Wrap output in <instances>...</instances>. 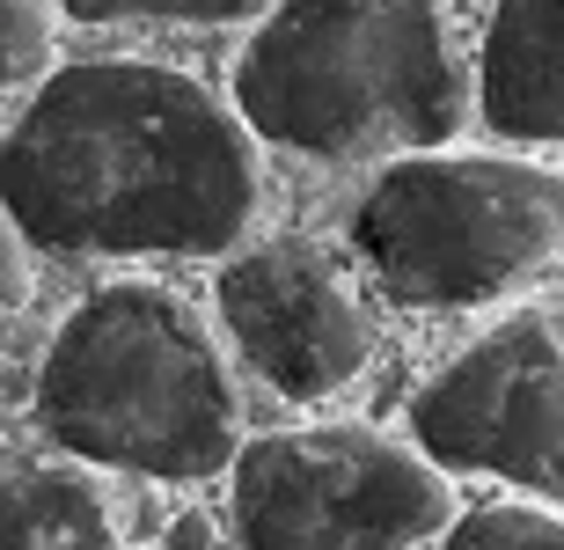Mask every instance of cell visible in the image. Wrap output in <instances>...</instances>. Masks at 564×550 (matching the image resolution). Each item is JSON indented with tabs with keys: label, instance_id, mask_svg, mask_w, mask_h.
Masks as SVG:
<instances>
[{
	"label": "cell",
	"instance_id": "5bb4252c",
	"mask_svg": "<svg viewBox=\"0 0 564 550\" xmlns=\"http://www.w3.org/2000/svg\"><path fill=\"white\" fill-rule=\"evenodd\" d=\"M169 543H213V521H198V514H191V521H176V529H169Z\"/></svg>",
	"mask_w": 564,
	"mask_h": 550
},
{
	"label": "cell",
	"instance_id": "4fadbf2b",
	"mask_svg": "<svg viewBox=\"0 0 564 550\" xmlns=\"http://www.w3.org/2000/svg\"><path fill=\"white\" fill-rule=\"evenodd\" d=\"M8 228L15 220H0V301H22L30 294V272H22V257H8Z\"/></svg>",
	"mask_w": 564,
	"mask_h": 550
},
{
	"label": "cell",
	"instance_id": "277c9868",
	"mask_svg": "<svg viewBox=\"0 0 564 550\" xmlns=\"http://www.w3.org/2000/svg\"><path fill=\"white\" fill-rule=\"evenodd\" d=\"M352 242L411 309H484L564 257V176L513 154H411L359 198Z\"/></svg>",
	"mask_w": 564,
	"mask_h": 550
},
{
	"label": "cell",
	"instance_id": "ba28073f",
	"mask_svg": "<svg viewBox=\"0 0 564 550\" xmlns=\"http://www.w3.org/2000/svg\"><path fill=\"white\" fill-rule=\"evenodd\" d=\"M477 110L499 140H564V0H499Z\"/></svg>",
	"mask_w": 564,
	"mask_h": 550
},
{
	"label": "cell",
	"instance_id": "30bf717a",
	"mask_svg": "<svg viewBox=\"0 0 564 550\" xmlns=\"http://www.w3.org/2000/svg\"><path fill=\"white\" fill-rule=\"evenodd\" d=\"M447 550H564V514L550 507H469L440 536Z\"/></svg>",
	"mask_w": 564,
	"mask_h": 550
},
{
	"label": "cell",
	"instance_id": "3957f363",
	"mask_svg": "<svg viewBox=\"0 0 564 550\" xmlns=\"http://www.w3.org/2000/svg\"><path fill=\"white\" fill-rule=\"evenodd\" d=\"M37 425L82 463L184 485L235 470L242 389L191 301L126 279L59 323L37 367Z\"/></svg>",
	"mask_w": 564,
	"mask_h": 550
},
{
	"label": "cell",
	"instance_id": "52a82bcc",
	"mask_svg": "<svg viewBox=\"0 0 564 550\" xmlns=\"http://www.w3.org/2000/svg\"><path fill=\"white\" fill-rule=\"evenodd\" d=\"M220 323H228L235 353L293 403L337 397L375 360V323H367L359 294L337 279V265L315 242H293V235L228 257Z\"/></svg>",
	"mask_w": 564,
	"mask_h": 550
},
{
	"label": "cell",
	"instance_id": "9c48e42d",
	"mask_svg": "<svg viewBox=\"0 0 564 550\" xmlns=\"http://www.w3.org/2000/svg\"><path fill=\"white\" fill-rule=\"evenodd\" d=\"M37 543H88V550L118 543L110 499L88 470L52 463L0 477V550H37Z\"/></svg>",
	"mask_w": 564,
	"mask_h": 550
},
{
	"label": "cell",
	"instance_id": "5b68a950",
	"mask_svg": "<svg viewBox=\"0 0 564 550\" xmlns=\"http://www.w3.org/2000/svg\"><path fill=\"white\" fill-rule=\"evenodd\" d=\"M447 521L440 463L375 425L264 433L235 455V536L257 550H419Z\"/></svg>",
	"mask_w": 564,
	"mask_h": 550
},
{
	"label": "cell",
	"instance_id": "7c38bea8",
	"mask_svg": "<svg viewBox=\"0 0 564 550\" xmlns=\"http://www.w3.org/2000/svg\"><path fill=\"white\" fill-rule=\"evenodd\" d=\"M52 60V8L44 0H0V88L30 82Z\"/></svg>",
	"mask_w": 564,
	"mask_h": 550
},
{
	"label": "cell",
	"instance_id": "8992f818",
	"mask_svg": "<svg viewBox=\"0 0 564 550\" xmlns=\"http://www.w3.org/2000/svg\"><path fill=\"white\" fill-rule=\"evenodd\" d=\"M411 433L440 470H484L564 499V338L543 316L484 331L419 389Z\"/></svg>",
	"mask_w": 564,
	"mask_h": 550
},
{
	"label": "cell",
	"instance_id": "6da1fadb",
	"mask_svg": "<svg viewBox=\"0 0 564 550\" xmlns=\"http://www.w3.org/2000/svg\"><path fill=\"white\" fill-rule=\"evenodd\" d=\"M257 206V126L176 66H66L0 140V213L37 250L228 257Z\"/></svg>",
	"mask_w": 564,
	"mask_h": 550
},
{
	"label": "cell",
	"instance_id": "7a4b0ae2",
	"mask_svg": "<svg viewBox=\"0 0 564 550\" xmlns=\"http://www.w3.org/2000/svg\"><path fill=\"white\" fill-rule=\"evenodd\" d=\"M257 140L315 162L447 148L469 126V74L440 0H272L235 60Z\"/></svg>",
	"mask_w": 564,
	"mask_h": 550
},
{
	"label": "cell",
	"instance_id": "8fae6325",
	"mask_svg": "<svg viewBox=\"0 0 564 550\" xmlns=\"http://www.w3.org/2000/svg\"><path fill=\"white\" fill-rule=\"evenodd\" d=\"M272 0H66L82 22H257Z\"/></svg>",
	"mask_w": 564,
	"mask_h": 550
}]
</instances>
